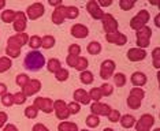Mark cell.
<instances>
[{
	"instance_id": "obj_1",
	"label": "cell",
	"mask_w": 160,
	"mask_h": 131,
	"mask_svg": "<svg viewBox=\"0 0 160 131\" xmlns=\"http://www.w3.org/2000/svg\"><path fill=\"white\" fill-rule=\"evenodd\" d=\"M79 15V10L74 6H58L52 12L51 19L55 25L63 23L64 19H75Z\"/></svg>"
},
{
	"instance_id": "obj_2",
	"label": "cell",
	"mask_w": 160,
	"mask_h": 131,
	"mask_svg": "<svg viewBox=\"0 0 160 131\" xmlns=\"http://www.w3.org/2000/svg\"><path fill=\"white\" fill-rule=\"evenodd\" d=\"M28 41H29V36L26 33H18V34L10 37L8 42H7V48H6L7 55L11 57H18L21 53V48Z\"/></svg>"
},
{
	"instance_id": "obj_3",
	"label": "cell",
	"mask_w": 160,
	"mask_h": 131,
	"mask_svg": "<svg viewBox=\"0 0 160 131\" xmlns=\"http://www.w3.org/2000/svg\"><path fill=\"white\" fill-rule=\"evenodd\" d=\"M45 64V57L44 55L38 51H32V52L26 53L23 60V67L29 71H40Z\"/></svg>"
},
{
	"instance_id": "obj_4",
	"label": "cell",
	"mask_w": 160,
	"mask_h": 131,
	"mask_svg": "<svg viewBox=\"0 0 160 131\" xmlns=\"http://www.w3.org/2000/svg\"><path fill=\"white\" fill-rule=\"evenodd\" d=\"M151 36H152V30H151V27H148V26H144V27H141L140 30H137V45H138V48L145 49L147 46H149Z\"/></svg>"
},
{
	"instance_id": "obj_5",
	"label": "cell",
	"mask_w": 160,
	"mask_h": 131,
	"mask_svg": "<svg viewBox=\"0 0 160 131\" xmlns=\"http://www.w3.org/2000/svg\"><path fill=\"white\" fill-rule=\"evenodd\" d=\"M148 21H149V12L147 10H141L136 17L132 18V21H130V27L134 29V30H140L141 27L147 26L145 23H148Z\"/></svg>"
},
{
	"instance_id": "obj_6",
	"label": "cell",
	"mask_w": 160,
	"mask_h": 131,
	"mask_svg": "<svg viewBox=\"0 0 160 131\" xmlns=\"http://www.w3.org/2000/svg\"><path fill=\"white\" fill-rule=\"evenodd\" d=\"M33 107L38 111H42L44 114H51L53 109V101L48 97H37L33 103Z\"/></svg>"
},
{
	"instance_id": "obj_7",
	"label": "cell",
	"mask_w": 160,
	"mask_h": 131,
	"mask_svg": "<svg viewBox=\"0 0 160 131\" xmlns=\"http://www.w3.org/2000/svg\"><path fill=\"white\" fill-rule=\"evenodd\" d=\"M53 111H55L56 118L59 120H66V119H68V116L71 115L70 111H68V108H67V104L64 103L63 100L53 101Z\"/></svg>"
},
{
	"instance_id": "obj_8",
	"label": "cell",
	"mask_w": 160,
	"mask_h": 131,
	"mask_svg": "<svg viewBox=\"0 0 160 131\" xmlns=\"http://www.w3.org/2000/svg\"><path fill=\"white\" fill-rule=\"evenodd\" d=\"M66 63L70 66V67L75 68V70L78 71H85L86 67H88V59H85V57H81V56H70L68 55L67 59H66Z\"/></svg>"
},
{
	"instance_id": "obj_9",
	"label": "cell",
	"mask_w": 160,
	"mask_h": 131,
	"mask_svg": "<svg viewBox=\"0 0 160 131\" xmlns=\"http://www.w3.org/2000/svg\"><path fill=\"white\" fill-rule=\"evenodd\" d=\"M101 22H103V29L105 30V33L107 34H111V33H115L118 32V22H116V19L114 17L111 15V14H105L103 18H101Z\"/></svg>"
},
{
	"instance_id": "obj_10",
	"label": "cell",
	"mask_w": 160,
	"mask_h": 131,
	"mask_svg": "<svg viewBox=\"0 0 160 131\" xmlns=\"http://www.w3.org/2000/svg\"><path fill=\"white\" fill-rule=\"evenodd\" d=\"M155 124V118L149 114H145L140 118L138 122H136V131H149L151 127Z\"/></svg>"
},
{
	"instance_id": "obj_11",
	"label": "cell",
	"mask_w": 160,
	"mask_h": 131,
	"mask_svg": "<svg viewBox=\"0 0 160 131\" xmlns=\"http://www.w3.org/2000/svg\"><path fill=\"white\" fill-rule=\"evenodd\" d=\"M44 12H45V8H44V6H42L41 3H33V4L29 6L28 10H26L28 18H29L30 21L38 19L40 17L44 15Z\"/></svg>"
},
{
	"instance_id": "obj_12",
	"label": "cell",
	"mask_w": 160,
	"mask_h": 131,
	"mask_svg": "<svg viewBox=\"0 0 160 131\" xmlns=\"http://www.w3.org/2000/svg\"><path fill=\"white\" fill-rule=\"evenodd\" d=\"M114 71H115V63L114 60H104L101 63V67H100V76L103 79H108L114 75Z\"/></svg>"
},
{
	"instance_id": "obj_13",
	"label": "cell",
	"mask_w": 160,
	"mask_h": 131,
	"mask_svg": "<svg viewBox=\"0 0 160 131\" xmlns=\"http://www.w3.org/2000/svg\"><path fill=\"white\" fill-rule=\"evenodd\" d=\"M22 93L25 94L26 97H30V96H33V94H36L38 92L40 89H41V82L37 81V79H30L26 85H25L22 87Z\"/></svg>"
},
{
	"instance_id": "obj_14",
	"label": "cell",
	"mask_w": 160,
	"mask_h": 131,
	"mask_svg": "<svg viewBox=\"0 0 160 131\" xmlns=\"http://www.w3.org/2000/svg\"><path fill=\"white\" fill-rule=\"evenodd\" d=\"M86 10H88V12L90 14V17H92L93 19H101L104 15L103 10L100 8L97 2H94V0H90V2L86 3Z\"/></svg>"
},
{
	"instance_id": "obj_15",
	"label": "cell",
	"mask_w": 160,
	"mask_h": 131,
	"mask_svg": "<svg viewBox=\"0 0 160 131\" xmlns=\"http://www.w3.org/2000/svg\"><path fill=\"white\" fill-rule=\"evenodd\" d=\"M105 40H107L108 42L116 44V45H119V46L125 45V44L127 42V37L125 34H122V33H119V32L111 33V34H105Z\"/></svg>"
},
{
	"instance_id": "obj_16",
	"label": "cell",
	"mask_w": 160,
	"mask_h": 131,
	"mask_svg": "<svg viewBox=\"0 0 160 131\" xmlns=\"http://www.w3.org/2000/svg\"><path fill=\"white\" fill-rule=\"evenodd\" d=\"M147 57V51L141 48H132L127 51V59L130 61H140Z\"/></svg>"
},
{
	"instance_id": "obj_17",
	"label": "cell",
	"mask_w": 160,
	"mask_h": 131,
	"mask_svg": "<svg viewBox=\"0 0 160 131\" xmlns=\"http://www.w3.org/2000/svg\"><path fill=\"white\" fill-rule=\"evenodd\" d=\"M90 111L93 115L96 116H107L111 111V107L107 104H101V103H94L90 105Z\"/></svg>"
},
{
	"instance_id": "obj_18",
	"label": "cell",
	"mask_w": 160,
	"mask_h": 131,
	"mask_svg": "<svg viewBox=\"0 0 160 131\" xmlns=\"http://www.w3.org/2000/svg\"><path fill=\"white\" fill-rule=\"evenodd\" d=\"M26 29V15L23 12H17L15 19H14V30L17 33H23Z\"/></svg>"
},
{
	"instance_id": "obj_19",
	"label": "cell",
	"mask_w": 160,
	"mask_h": 131,
	"mask_svg": "<svg viewBox=\"0 0 160 131\" xmlns=\"http://www.w3.org/2000/svg\"><path fill=\"white\" fill-rule=\"evenodd\" d=\"M71 34L74 36L75 38H85L89 36V29L85 26V25L77 23L71 27Z\"/></svg>"
},
{
	"instance_id": "obj_20",
	"label": "cell",
	"mask_w": 160,
	"mask_h": 131,
	"mask_svg": "<svg viewBox=\"0 0 160 131\" xmlns=\"http://www.w3.org/2000/svg\"><path fill=\"white\" fill-rule=\"evenodd\" d=\"M74 101L78 104H83V105H88L90 103V97L88 92H85L83 89H77L74 92Z\"/></svg>"
},
{
	"instance_id": "obj_21",
	"label": "cell",
	"mask_w": 160,
	"mask_h": 131,
	"mask_svg": "<svg viewBox=\"0 0 160 131\" xmlns=\"http://www.w3.org/2000/svg\"><path fill=\"white\" fill-rule=\"evenodd\" d=\"M130 81H132V83L134 85V87H141V86H144L145 83H147L148 79H147V75H145L144 72L137 71V72H134V74L132 75Z\"/></svg>"
},
{
	"instance_id": "obj_22",
	"label": "cell",
	"mask_w": 160,
	"mask_h": 131,
	"mask_svg": "<svg viewBox=\"0 0 160 131\" xmlns=\"http://www.w3.org/2000/svg\"><path fill=\"white\" fill-rule=\"evenodd\" d=\"M119 122H121V126L123 129H132L136 124V119H134V116L132 115H125L122 116L121 119H119Z\"/></svg>"
},
{
	"instance_id": "obj_23",
	"label": "cell",
	"mask_w": 160,
	"mask_h": 131,
	"mask_svg": "<svg viewBox=\"0 0 160 131\" xmlns=\"http://www.w3.org/2000/svg\"><path fill=\"white\" fill-rule=\"evenodd\" d=\"M58 130L59 131H78V126L71 122H62L58 126Z\"/></svg>"
},
{
	"instance_id": "obj_24",
	"label": "cell",
	"mask_w": 160,
	"mask_h": 131,
	"mask_svg": "<svg viewBox=\"0 0 160 131\" xmlns=\"http://www.w3.org/2000/svg\"><path fill=\"white\" fill-rule=\"evenodd\" d=\"M86 51H88V53L90 55H99L101 52V45L100 42L97 41H90L88 44V46H86Z\"/></svg>"
},
{
	"instance_id": "obj_25",
	"label": "cell",
	"mask_w": 160,
	"mask_h": 131,
	"mask_svg": "<svg viewBox=\"0 0 160 131\" xmlns=\"http://www.w3.org/2000/svg\"><path fill=\"white\" fill-rule=\"evenodd\" d=\"M53 45H55V38H53V36H44V37L41 38V46L44 49H49V48H52Z\"/></svg>"
},
{
	"instance_id": "obj_26",
	"label": "cell",
	"mask_w": 160,
	"mask_h": 131,
	"mask_svg": "<svg viewBox=\"0 0 160 131\" xmlns=\"http://www.w3.org/2000/svg\"><path fill=\"white\" fill-rule=\"evenodd\" d=\"M79 78H81V82L82 83H85V85H90V83L93 82V74L90 71L88 70H85V71H81V75H79Z\"/></svg>"
},
{
	"instance_id": "obj_27",
	"label": "cell",
	"mask_w": 160,
	"mask_h": 131,
	"mask_svg": "<svg viewBox=\"0 0 160 131\" xmlns=\"http://www.w3.org/2000/svg\"><path fill=\"white\" fill-rule=\"evenodd\" d=\"M47 66H48V70L51 71V72H58L62 68V64H60V61L58 60V59H51V60H48V63H47Z\"/></svg>"
},
{
	"instance_id": "obj_28",
	"label": "cell",
	"mask_w": 160,
	"mask_h": 131,
	"mask_svg": "<svg viewBox=\"0 0 160 131\" xmlns=\"http://www.w3.org/2000/svg\"><path fill=\"white\" fill-rule=\"evenodd\" d=\"M12 61L8 57H0V72H6L11 68Z\"/></svg>"
},
{
	"instance_id": "obj_29",
	"label": "cell",
	"mask_w": 160,
	"mask_h": 131,
	"mask_svg": "<svg viewBox=\"0 0 160 131\" xmlns=\"http://www.w3.org/2000/svg\"><path fill=\"white\" fill-rule=\"evenodd\" d=\"M100 124V119H99V116H96V115H89L88 118H86V126L90 127V129H96L97 126Z\"/></svg>"
},
{
	"instance_id": "obj_30",
	"label": "cell",
	"mask_w": 160,
	"mask_h": 131,
	"mask_svg": "<svg viewBox=\"0 0 160 131\" xmlns=\"http://www.w3.org/2000/svg\"><path fill=\"white\" fill-rule=\"evenodd\" d=\"M15 15H17V12L14 10H6L2 14V19L7 22V23H11V22H14V19H15Z\"/></svg>"
},
{
	"instance_id": "obj_31",
	"label": "cell",
	"mask_w": 160,
	"mask_h": 131,
	"mask_svg": "<svg viewBox=\"0 0 160 131\" xmlns=\"http://www.w3.org/2000/svg\"><path fill=\"white\" fill-rule=\"evenodd\" d=\"M38 115V109L34 108L33 105H29V107L25 108V116L29 119H36Z\"/></svg>"
},
{
	"instance_id": "obj_32",
	"label": "cell",
	"mask_w": 160,
	"mask_h": 131,
	"mask_svg": "<svg viewBox=\"0 0 160 131\" xmlns=\"http://www.w3.org/2000/svg\"><path fill=\"white\" fill-rule=\"evenodd\" d=\"M114 83L118 87H123L126 85V76L125 74H122V72H118V74L114 75Z\"/></svg>"
},
{
	"instance_id": "obj_33",
	"label": "cell",
	"mask_w": 160,
	"mask_h": 131,
	"mask_svg": "<svg viewBox=\"0 0 160 131\" xmlns=\"http://www.w3.org/2000/svg\"><path fill=\"white\" fill-rule=\"evenodd\" d=\"M28 42H29V46H30V48L37 49L41 46V37H38V36H32Z\"/></svg>"
},
{
	"instance_id": "obj_34",
	"label": "cell",
	"mask_w": 160,
	"mask_h": 131,
	"mask_svg": "<svg viewBox=\"0 0 160 131\" xmlns=\"http://www.w3.org/2000/svg\"><path fill=\"white\" fill-rule=\"evenodd\" d=\"M100 93L103 97H107V96H111L112 92H114V89H112V86L110 85V83H103L100 87Z\"/></svg>"
},
{
	"instance_id": "obj_35",
	"label": "cell",
	"mask_w": 160,
	"mask_h": 131,
	"mask_svg": "<svg viewBox=\"0 0 160 131\" xmlns=\"http://www.w3.org/2000/svg\"><path fill=\"white\" fill-rule=\"evenodd\" d=\"M119 6H121V8L123 11H129L136 6V0H121V2H119Z\"/></svg>"
},
{
	"instance_id": "obj_36",
	"label": "cell",
	"mask_w": 160,
	"mask_h": 131,
	"mask_svg": "<svg viewBox=\"0 0 160 131\" xmlns=\"http://www.w3.org/2000/svg\"><path fill=\"white\" fill-rule=\"evenodd\" d=\"M68 71L67 70H64V68H60L58 72H55V78L58 79L59 82H64V81H67V78H68Z\"/></svg>"
},
{
	"instance_id": "obj_37",
	"label": "cell",
	"mask_w": 160,
	"mask_h": 131,
	"mask_svg": "<svg viewBox=\"0 0 160 131\" xmlns=\"http://www.w3.org/2000/svg\"><path fill=\"white\" fill-rule=\"evenodd\" d=\"M127 105L132 109H138L141 107V100H138V98L133 97V96H129V98H127Z\"/></svg>"
},
{
	"instance_id": "obj_38",
	"label": "cell",
	"mask_w": 160,
	"mask_h": 131,
	"mask_svg": "<svg viewBox=\"0 0 160 131\" xmlns=\"http://www.w3.org/2000/svg\"><path fill=\"white\" fill-rule=\"evenodd\" d=\"M89 94V97H90V100H94V103H99V100L103 96H101V93H100V89L99 87H93L92 90L88 93Z\"/></svg>"
},
{
	"instance_id": "obj_39",
	"label": "cell",
	"mask_w": 160,
	"mask_h": 131,
	"mask_svg": "<svg viewBox=\"0 0 160 131\" xmlns=\"http://www.w3.org/2000/svg\"><path fill=\"white\" fill-rule=\"evenodd\" d=\"M129 96H133V97L138 98V100H142V98L145 97V92L142 89H140V87H133V89L130 90Z\"/></svg>"
},
{
	"instance_id": "obj_40",
	"label": "cell",
	"mask_w": 160,
	"mask_h": 131,
	"mask_svg": "<svg viewBox=\"0 0 160 131\" xmlns=\"http://www.w3.org/2000/svg\"><path fill=\"white\" fill-rule=\"evenodd\" d=\"M12 100H14V104H25V101H26V96L22 93V92H18L15 94H12Z\"/></svg>"
},
{
	"instance_id": "obj_41",
	"label": "cell",
	"mask_w": 160,
	"mask_h": 131,
	"mask_svg": "<svg viewBox=\"0 0 160 131\" xmlns=\"http://www.w3.org/2000/svg\"><path fill=\"white\" fill-rule=\"evenodd\" d=\"M79 53H81V46L78 44H71L68 46V55L70 56H79Z\"/></svg>"
},
{
	"instance_id": "obj_42",
	"label": "cell",
	"mask_w": 160,
	"mask_h": 131,
	"mask_svg": "<svg viewBox=\"0 0 160 131\" xmlns=\"http://www.w3.org/2000/svg\"><path fill=\"white\" fill-rule=\"evenodd\" d=\"M107 116H108V119H110V122H112V123H118L119 119H121V114H119V111H116V109H111L110 114Z\"/></svg>"
},
{
	"instance_id": "obj_43",
	"label": "cell",
	"mask_w": 160,
	"mask_h": 131,
	"mask_svg": "<svg viewBox=\"0 0 160 131\" xmlns=\"http://www.w3.org/2000/svg\"><path fill=\"white\" fill-rule=\"evenodd\" d=\"M29 81H30V78H29L26 74H19L17 76V85L21 86V87H23Z\"/></svg>"
},
{
	"instance_id": "obj_44",
	"label": "cell",
	"mask_w": 160,
	"mask_h": 131,
	"mask_svg": "<svg viewBox=\"0 0 160 131\" xmlns=\"http://www.w3.org/2000/svg\"><path fill=\"white\" fill-rule=\"evenodd\" d=\"M2 103H3V105H6V107H11V105L14 104L12 94H10V93L3 94V97H2Z\"/></svg>"
},
{
	"instance_id": "obj_45",
	"label": "cell",
	"mask_w": 160,
	"mask_h": 131,
	"mask_svg": "<svg viewBox=\"0 0 160 131\" xmlns=\"http://www.w3.org/2000/svg\"><path fill=\"white\" fill-rule=\"evenodd\" d=\"M67 108H68V111H70V114H74V115L81 111V105L78 103H75V101H71L70 104H67Z\"/></svg>"
},
{
	"instance_id": "obj_46",
	"label": "cell",
	"mask_w": 160,
	"mask_h": 131,
	"mask_svg": "<svg viewBox=\"0 0 160 131\" xmlns=\"http://www.w3.org/2000/svg\"><path fill=\"white\" fill-rule=\"evenodd\" d=\"M159 52H160L159 48H155L153 52H152V56H153V67L155 68H159Z\"/></svg>"
},
{
	"instance_id": "obj_47",
	"label": "cell",
	"mask_w": 160,
	"mask_h": 131,
	"mask_svg": "<svg viewBox=\"0 0 160 131\" xmlns=\"http://www.w3.org/2000/svg\"><path fill=\"white\" fill-rule=\"evenodd\" d=\"M32 131H49L44 124H41V123H37V124L33 126V129H32Z\"/></svg>"
},
{
	"instance_id": "obj_48",
	"label": "cell",
	"mask_w": 160,
	"mask_h": 131,
	"mask_svg": "<svg viewBox=\"0 0 160 131\" xmlns=\"http://www.w3.org/2000/svg\"><path fill=\"white\" fill-rule=\"evenodd\" d=\"M6 122H7V115L4 112H0V129L6 124Z\"/></svg>"
},
{
	"instance_id": "obj_49",
	"label": "cell",
	"mask_w": 160,
	"mask_h": 131,
	"mask_svg": "<svg viewBox=\"0 0 160 131\" xmlns=\"http://www.w3.org/2000/svg\"><path fill=\"white\" fill-rule=\"evenodd\" d=\"M99 7L101 6V7H108V6H111L112 4V0H99Z\"/></svg>"
},
{
	"instance_id": "obj_50",
	"label": "cell",
	"mask_w": 160,
	"mask_h": 131,
	"mask_svg": "<svg viewBox=\"0 0 160 131\" xmlns=\"http://www.w3.org/2000/svg\"><path fill=\"white\" fill-rule=\"evenodd\" d=\"M7 93V86L4 83H0V96H3V94Z\"/></svg>"
},
{
	"instance_id": "obj_51",
	"label": "cell",
	"mask_w": 160,
	"mask_h": 131,
	"mask_svg": "<svg viewBox=\"0 0 160 131\" xmlns=\"http://www.w3.org/2000/svg\"><path fill=\"white\" fill-rule=\"evenodd\" d=\"M4 131H18V129L14 124H8L4 127Z\"/></svg>"
},
{
	"instance_id": "obj_52",
	"label": "cell",
	"mask_w": 160,
	"mask_h": 131,
	"mask_svg": "<svg viewBox=\"0 0 160 131\" xmlns=\"http://www.w3.org/2000/svg\"><path fill=\"white\" fill-rule=\"evenodd\" d=\"M49 4L51 6H55V7H58V6H60V3H62V0H49Z\"/></svg>"
},
{
	"instance_id": "obj_53",
	"label": "cell",
	"mask_w": 160,
	"mask_h": 131,
	"mask_svg": "<svg viewBox=\"0 0 160 131\" xmlns=\"http://www.w3.org/2000/svg\"><path fill=\"white\" fill-rule=\"evenodd\" d=\"M155 25H156V26H160V23H159V15H156V18H155Z\"/></svg>"
},
{
	"instance_id": "obj_54",
	"label": "cell",
	"mask_w": 160,
	"mask_h": 131,
	"mask_svg": "<svg viewBox=\"0 0 160 131\" xmlns=\"http://www.w3.org/2000/svg\"><path fill=\"white\" fill-rule=\"evenodd\" d=\"M4 6H6V2H4V0H0V10L4 8Z\"/></svg>"
},
{
	"instance_id": "obj_55",
	"label": "cell",
	"mask_w": 160,
	"mask_h": 131,
	"mask_svg": "<svg viewBox=\"0 0 160 131\" xmlns=\"http://www.w3.org/2000/svg\"><path fill=\"white\" fill-rule=\"evenodd\" d=\"M103 131H115V130H112V129H104Z\"/></svg>"
},
{
	"instance_id": "obj_56",
	"label": "cell",
	"mask_w": 160,
	"mask_h": 131,
	"mask_svg": "<svg viewBox=\"0 0 160 131\" xmlns=\"http://www.w3.org/2000/svg\"><path fill=\"white\" fill-rule=\"evenodd\" d=\"M81 131H89V130H85V129H83V130H81Z\"/></svg>"
},
{
	"instance_id": "obj_57",
	"label": "cell",
	"mask_w": 160,
	"mask_h": 131,
	"mask_svg": "<svg viewBox=\"0 0 160 131\" xmlns=\"http://www.w3.org/2000/svg\"><path fill=\"white\" fill-rule=\"evenodd\" d=\"M155 131H160V130H159V129H156V130H155Z\"/></svg>"
}]
</instances>
